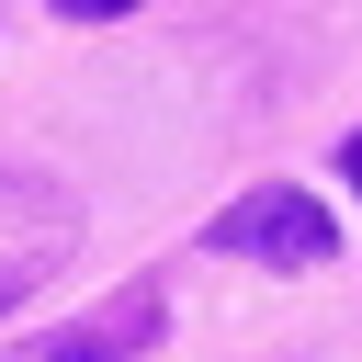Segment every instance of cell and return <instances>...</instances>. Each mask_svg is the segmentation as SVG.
Masks as SVG:
<instances>
[{
  "instance_id": "cell-5",
  "label": "cell",
  "mask_w": 362,
  "mask_h": 362,
  "mask_svg": "<svg viewBox=\"0 0 362 362\" xmlns=\"http://www.w3.org/2000/svg\"><path fill=\"white\" fill-rule=\"evenodd\" d=\"M339 181H351V192H362V136H351V147H339Z\"/></svg>"
},
{
  "instance_id": "cell-1",
  "label": "cell",
  "mask_w": 362,
  "mask_h": 362,
  "mask_svg": "<svg viewBox=\"0 0 362 362\" xmlns=\"http://www.w3.org/2000/svg\"><path fill=\"white\" fill-rule=\"evenodd\" d=\"M204 249L260 260V272H328V260H339V215H328L305 181H260V192H238V204L204 226Z\"/></svg>"
},
{
  "instance_id": "cell-4",
  "label": "cell",
  "mask_w": 362,
  "mask_h": 362,
  "mask_svg": "<svg viewBox=\"0 0 362 362\" xmlns=\"http://www.w3.org/2000/svg\"><path fill=\"white\" fill-rule=\"evenodd\" d=\"M34 294V260H0V305H23Z\"/></svg>"
},
{
  "instance_id": "cell-3",
  "label": "cell",
  "mask_w": 362,
  "mask_h": 362,
  "mask_svg": "<svg viewBox=\"0 0 362 362\" xmlns=\"http://www.w3.org/2000/svg\"><path fill=\"white\" fill-rule=\"evenodd\" d=\"M68 23H113V11H136V0H57Z\"/></svg>"
},
{
  "instance_id": "cell-2",
  "label": "cell",
  "mask_w": 362,
  "mask_h": 362,
  "mask_svg": "<svg viewBox=\"0 0 362 362\" xmlns=\"http://www.w3.org/2000/svg\"><path fill=\"white\" fill-rule=\"evenodd\" d=\"M170 328V305H158V283H124V294H102L90 317H68V328H45L23 362H136L147 339Z\"/></svg>"
}]
</instances>
